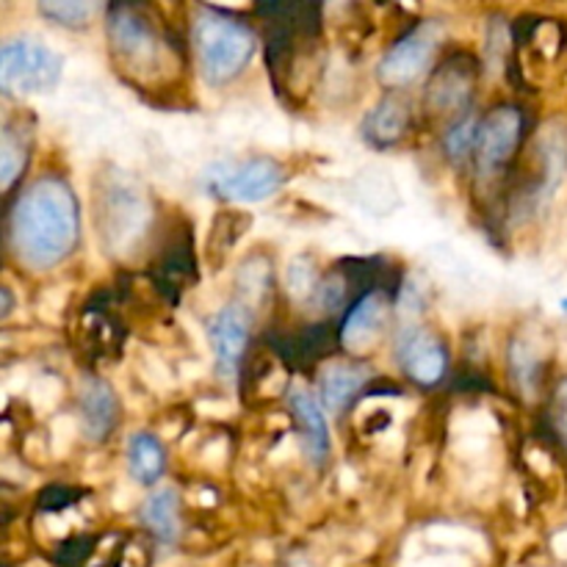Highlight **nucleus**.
Listing matches in <instances>:
<instances>
[{"label": "nucleus", "instance_id": "nucleus-14", "mask_svg": "<svg viewBox=\"0 0 567 567\" xmlns=\"http://www.w3.org/2000/svg\"><path fill=\"white\" fill-rule=\"evenodd\" d=\"M410 120V111L404 105V100L399 97H385L369 111V116L363 120V136L369 138L377 147H388V144L399 142V136L404 133Z\"/></svg>", "mask_w": 567, "mask_h": 567}, {"label": "nucleus", "instance_id": "nucleus-1", "mask_svg": "<svg viewBox=\"0 0 567 567\" xmlns=\"http://www.w3.org/2000/svg\"><path fill=\"white\" fill-rule=\"evenodd\" d=\"M78 203L59 177H39L11 208L9 241L17 258L31 269L61 264L78 244Z\"/></svg>", "mask_w": 567, "mask_h": 567}, {"label": "nucleus", "instance_id": "nucleus-7", "mask_svg": "<svg viewBox=\"0 0 567 567\" xmlns=\"http://www.w3.org/2000/svg\"><path fill=\"white\" fill-rule=\"evenodd\" d=\"M208 341L219 380L233 382L249 341V316L241 308H225L208 321Z\"/></svg>", "mask_w": 567, "mask_h": 567}, {"label": "nucleus", "instance_id": "nucleus-16", "mask_svg": "<svg viewBox=\"0 0 567 567\" xmlns=\"http://www.w3.org/2000/svg\"><path fill=\"white\" fill-rule=\"evenodd\" d=\"M142 520L158 540H175L177 537V496L172 487L150 493L147 502L142 504Z\"/></svg>", "mask_w": 567, "mask_h": 567}, {"label": "nucleus", "instance_id": "nucleus-12", "mask_svg": "<svg viewBox=\"0 0 567 567\" xmlns=\"http://www.w3.org/2000/svg\"><path fill=\"white\" fill-rule=\"evenodd\" d=\"M385 302L382 297H365L358 302V308L349 313L347 324H343V347L349 352H365L377 343L380 330L385 327Z\"/></svg>", "mask_w": 567, "mask_h": 567}, {"label": "nucleus", "instance_id": "nucleus-20", "mask_svg": "<svg viewBox=\"0 0 567 567\" xmlns=\"http://www.w3.org/2000/svg\"><path fill=\"white\" fill-rule=\"evenodd\" d=\"M288 288H291L293 297H305V293L313 291V269L305 266L302 260H297V264L288 269Z\"/></svg>", "mask_w": 567, "mask_h": 567}, {"label": "nucleus", "instance_id": "nucleus-17", "mask_svg": "<svg viewBox=\"0 0 567 567\" xmlns=\"http://www.w3.org/2000/svg\"><path fill=\"white\" fill-rule=\"evenodd\" d=\"M39 11H42L48 20H53L55 25H70L81 28L92 20L100 11L97 3H78V0H55V3H39Z\"/></svg>", "mask_w": 567, "mask_h": 567}, {"label": "nucleus", "instance_id": "nucleus-6", "mask_svg": "<svg viewBox=\"0 0 567 567\" xmlns=\"http://www.w3.org/2000/svg\"><path fill=\"white\" fill-rule=\"evenodd\" d=\"M520 142V114L509 105L491 111L476 136V166L482 175H493L513 158Z\"/></svg>", "mask_w": 567, "mask_h": 567}, {"label": "nucleus", "instance_id": "nucleus-5", "mask_svg": "<svg viewBox=\"0 0 567 567\" xmlns=\"http://www.w3.org/2000/svg\"><path fill=\"white\" fill-rule=\"evenodd\" d=\"M109 39L111 44H114L116 55H120L131 70H136V75H144V72H153L161 66L164 48H161L153 28L147 25V20L136 17L133 11H116V14L111 17Z\"/></svg>", "mask_w": 567, "mask_h": 567}, {"label": "nucleus", "instance_id": "nucleus-18", "mask_svg": "<svg viewBox=\"0 0 567 567\" xmlns=\"http://www.w3.org/2000/svg\"><path fill=\"white\" fill-rule=\"evenodd\" d=\"M476 136H480V125H476L474 116L468 120H460L452 131L446 133V150L454 161H460L463 155H468L471 150H476Z\"/></svg>", "mask_w": 567, "mask_h": 567}, {"label": "nucleus", "instance_id": "nucleus-9", "mask_svg": "<svg viewBox=\"0 0 567 567\" xmlns=\"http://www.w3.org/2000/svg\"><path fill=\"white\" fill-rule=\"evenodd\" d=\"M396 360L419 385H435L446 371V347L426 330H404L396 341Z\"/></svg>", "mask_w": 567, "mask_h": 567}, {"label": "nucleus", "instance_id": "nucleus-2", "mask_svg": "<svg viewBox=\"0 0 567 567\" xmlns=\"http://www.w3.org/2000/svg\"><path fill=\"white\" fill-rule=\"evenodd\" d=\"M192 44L205 81L227 83L249 64L255 37L241 20L216 9H197L192 20Z\"/></svg>", "mask_w": 567, "mask_h": 567}, {"label": "nucleus", "instance_id": "nucleus-10", "mask_svg": "<svg viewBox=\"0 0 567 567\" xmlns=\"http://www.w3.org/2000/svg\"><path fill=\"white\" fill-rule=\"evenodd\" d=\"M288 404H291V413L297 415L299 426H302L308 457L313 460V463H324L327 454H330V430H327L321 404L316 402L308 391H302V388L288 393Z\"/></svg>", "mask_w": 567, "mask_h": 567}, {"label": "nucleus", "instance_id": "nucleus-15", "mask_svg": "<svg viewBox=\"0 0 567 567\" xmlns=\"http://www.w3.org/2000/svg\"><path fill=\"white\" fill-rule=\"evenodd\" d=\"M164 449L150 432H136L127 437V471L144 487H153L164 476Z\"/></svg>", "mask_w": 567, "mask_h": 567}, {"label": "nucleus", "instance_id": "nucleus-11", "mask_svg": "<svg viewBox=\"0 0 567 567\" xmlns=\"http://www.w3.org/2000/svg\"><path fill=\"white\" fill-rule=\"evenodd\" d=\"M81 424L92 441H103L116 421V399L100 380H83L81 385Z\"/></svg>", "mask_w": 567, "mask_h": 567}, {"label": "nucleus", "instance_id": "nucleus-3", "mask_svg": "<svg viewBox=\"0 0 567 567\" xmlns=\"http://www.w3.org/2000/svg\"><path fill=\"white\" fill-rule=\"evenodd\" d=\"M64 59L42 39L11 37L0 50V83L9 94H42L59 83Z\"/></svg>", "mask_w": 567, "mask_h": 567}, {"label": "nucleus", "instance_id": "nucleus-8", "mask_svg": "<svg viewBox=\"0 0 567 567\" xmlns=\"http://www.w3.org/2000/svg\"><path fill=\"white\" fill-rule=\"evenodd\" d=\"M435 33L432 28H415L413 33L393 44L380 61V81L385 86H404V83L415 81L421 72L430 66L432 55H435Z\"/></svg>", "mask_w": 567, "mask_h": 567}, {"label": "nucleus", "instance_id": "nucleus-19", "mask_svg": "<svg viewBox=\"0 0 567 567\" xmlns=\"http://www.w3.org/2000/svg\"><path fill=\"white\" fill-rule=\"evenodd\" d=\"M22 164H25V155H22L20 144L11 138V133H3V142H0V172H3V188L14 186L17 175H20Z\"/></svg>", "mask_w": 567, "mask_h": 567}, {"label": "nucleus", "instance_id": "nucleus-21", "mask_svg": "<svg viewBox=\"0 0 567 567\" xmlns=\"http://www.w3.org/2000/svg\"><path fill=\"white\" fill-rule=\"evenodd\" d=\"M563 310L567 313V299H563Z\"/></svg>", "mask_w": 567, "mask_h": 567}, {"label": "nucleus", "instance_id": "nucleus-4", "mask_svg": "<svg viewBox=\"0 0 567 567\" xmlns=\"http://www.w3.org/2000/svg\"><path fill=\"white\" fill-rule=\"evenodd\" d=\"M205 188L214 197L230 199V203H260L275 197L286 183V172L271 158H249L241 164H214L205 172Z\"/></svg>", "mask_w": 567, "mask_h": 567}, {"label": "nucleus", "instance_id": "nucleus-13", "mask_svg": "<svg viewBox=\"0 0 567 567\" xmlns=\"http://www.w3.org/2000/svg\"><path fill=\"white\" fill-rule=\"evenodd\" d=\"M369 380V371L363 365L354 363H330L321 371L319 380V396L330 413H341L349 402L354 399V393L363 388V382Z\"/></svg>", "mask_w": 567, "mask_h": 567}]
</instances>
